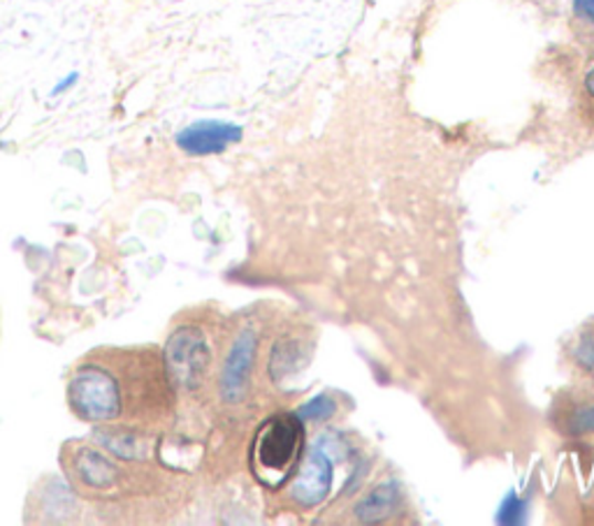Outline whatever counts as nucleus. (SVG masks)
Returning <instances> with one entry per match:
<instances>
[{"instance_id":"1","label":"nucleus","mask_w":594,"mask_h":526,"mask_svg":"<svg viewBox=\"0 0 594 526\" xmlns=\"http://www.w3.org/2000/svg\"><path fill=\"white\" fill-rule=\"evenodd\" d=\"M67 403L75 418L118 432H154L175 413V382L154 346L96 348L73 367Z\"/></svg>"},{"instance_id":"2","label":"nucleus","mask_w":594,"mask_h":526,"mask_svg":"<svg viewBox=\"0 0 594 526\" xmlns=\"http://www.w3.org/2000/svg\"><path fill=\"white\" fill-rule=\"evenodd\" d=\"M67 481L86 498H118L135 490L137 477L86 441H70L61 452Z\"/></svg>"},{"instance_id":"3","label":"nucleus","mask_w":594,"mask_h":526,"mask_svg":"<svg viewBox=\"0 0 594 526\" xmlns=\"http://www.w3.org/2000/svg\"><path fill=\"white\" fill-rule=\"evenodd\" d=\"M302 450V422L298 415L281 413L258 429L251 448V471L258 483L281 487L291 475Z\"/></svg>"},{"instance_id":"4","label":"nucleus","mask_w":594,"mask_h":526,"mask_svg":"<svg viewBox=\"0 0 594 526\" xmlns=\"http://www.w3.org/2000/svg\"><path fill=\"white\" fill-rule=\"evenodd\" d=\"M163 357L175 390L196 392L202 388L211 367V341L198 323H184L173 329Z\"/></svg>"},{"instance_id":"5","label":"nucleus","mask_w":594,"mask_h":526,"mask_svg":"<svg viewBox=\"0 0 594 526\" xmlns=\"http://www.w3.org/2000/svg\"><path fill=\"white\" fill-rule=\"evenodd\" d=\"M242 135V126L230 122H198L177 135V145L191 156H211L226 151L230 145H237Z\"/></svg>"},{"instance_id":"6","label":"nucleus","mask_w":594,"mask_h":526,"mask_svg":"<svg viewBox=\"0 0 594 526\" xmlns=\"http://www.w3.org/2000/svg\"><path fill=\"white\" fill-rule=\"evenodd\" d=\"M332 485V466L327 457L319 452L309 454V460L304 462L300 475L295 477V483L291 487V496L298 501L300 506H316L327 496Z\"/></svg>"},{"instance_id":"7","label":"nucleus","mask_w":594,"mask_h":526,"mask_svg":"<svg viewBox=\"0 0 594 526\" xmlns=\"http://www.w3.org/2000/svg\"><path fill=\"white\" fill-rule=\"evenodd\" d=\"M251 362H253V334L244 332L242 337L235 341L228 360H226V367H223L221 388H223L226 399L232 401V399L240 397V392L244 390Z\"/></svg>"},{"instance_id":"8","label":"nucleus","mask_w":594,"mask_h":526,"mask_svg":"<svg viewBox=\"0 0 594 526\" xmlns=\"http://www.w3.org/2000/svg\"><path fill=\"white\" fill-rule=\"evenodd\" d=\"M393 501H395V494L390 490H376L365 504H361L358 508V515L361 519H378V517H384L390 508H393Z\"/></svg>"},{"instance_id":"9","label":"nucleus","mask_w":594,"mask_h":526,"mask_svg":"<svg viewBox=\"0 0 594 526\" xmlns=\"http://www.w3.org/2000/svg\"><path fill=\"white\" fill-rule=\"evenodd\" d=\"M332 413H335V403H332L327 397H319L309 406H304V409L300 411V418L302 420H325Z\"/></svg>"},{"instance_id":"10","label":"nucleus","mask_w":594,"mask_h":526,"mask_svg":"<svg viewBox=\"0 0 594 526\" xmlns=\"http://www.w3.org/2000/svg\"><path fill=\"white\" fill-rule=\"evenodd\" d=\"M522 515H525V501H518L515 496H509L502 511H499V522L515 524L522 519Z\"/></svg>"},{"instance_id":"11","label":"nucleus","mask_w":594,"mask_h":526,"mask_svg":"<svg viewBox=\"0 0 594 526\" xmlns=\"http://www.w3.org/2000/svg\"><path fill=\"white\" fill-rule=\"evenodd\" d=\"M572 424L576 427V432H594V406H590V409L574 415Z\"/></svg>"},{"instance_id":"12","label":"nucleus","mask_w":594,"mask_h":526,"mask_svg":"<svg viewBox=\"0 0 594 526\" xmlns=\"http://www.w3.org/2000/svg\"><path fill=\"white\" fill-rule=\"evenodd\" d=\"M585 98H587V112L594 124V67L590 70V75L585 77Z\"/></svg>"},{"instance_id":"13","label":"nucleus","mask_w":594,"mask_h":526,"mask_svg":"<svg viewBox=\"0 0 594 526\" xmlns=\"http://www.w3.org/2000/svg\"><path fill=\"white\" fill-rule=\"evenodd\" d=\"M576 12L590 21H594V0H576Z\"/></svg>"},{"instance_id":"14","label":"nucleus","mask_w":594,"mask_h":526,"mask_svg":"<svg viewBox=\"0 0 594 526\" xmlns=\"http://www.w3.org/2000/svg\"><path fill=\"white\" fill-rule=\"evenodd\" d=\"M75 82H77V75H70V77H67L65 82H61V84H59V86H56V88L52 91V95H56V93H63V91H65V88H67L70 84H75Z\"/></svg>"}]
</instances>
